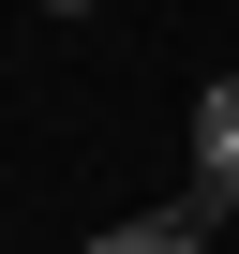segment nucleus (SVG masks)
<instances>
[{"mask_svg":"<svg viewBox=\"0 0 239 254\" xmlns=\"http://www.w3.org/2000/svg\"><path fill=\"white\" fill-rule=\"evenodd\" d=\"M224 224H239V209H224V194H209V180H179V194H165V209H120V224H105V254H209V239H224Z\"/></svg>","mask_w":239,"mask_h":254,"instance_id":"1","label":"nucleus"},{"mask_svg":"<svg viewBox=\"0 0 239 254\" xmlns=\"http://www.w3.org/2000/svg\"><path fill=\"white\" fill-rule=\"evenodd\" d=\"M194 180L239 209V75H209V90H194Z\"/></svg>","mask_w":239,"mask_h":254,"instance_id":"2","label":"nucleus"},{"mask_svg":"<svg viewBox=\"0 0 239 254\" xmlns=\"http://www.w3.org/2000/svg\"><path fill=\"white\" fill-rule=\"evenodd\" d=\"M45 15H90V0H45Z\"/></svg>","mask_w":239,"mask_h":254,"instance_id":"3","label":"nucleus"}]
</instances>
